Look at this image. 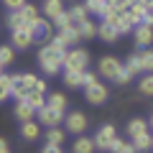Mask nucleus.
<instances>
[{"mask_svg": "<svg viewBox=\"0 0 153 153\" xmlns=\"http://www.w3.org/2000/svg\"><path fill=\"white\" fill-rule=\"evenodd\" d=\"M64 56H66V51L56 49V46L49 41V44H44L41 49H38L36 59H38V66H41L46 74H56L59 69H64Z\"/></svg>", "mask_w": 153, "mask_h": 153, "instance_id": "obj_1", "label": "nucleus"}, {"mask_svg": "<svg viewBox=\"0 0 153 153\" xmlns=\"http://www.w3.org/2000/svg\"><path fill=\"white\" fill-rule=\"evenodd\" d=\"M89 66V51L84 49H69L64 56V71H87Z\"/></svg>", "mask_w": 153, "mask_h": 153, "instance_id": "obj_2", "label": "nucleus"}, {"mask_svg": "<svg viewBox=\"0 0 153 153\" xmlns=\"http://www.w3.org/2000/svg\"><path fill=\"white\" fill-rule=\"evenodd\" d=\"M36 76L33 74H16V87H13V97L16 100H28V94L36 92Z\"/></svg>", "mask_w": 153, "mask_h": 153, "instance_id": "obj_3", "label": "nucleus"}, {"mask_svg": "<svg viewBox=\"0 0 153 153\" xmlns=\"http://www.w3.org/2000/svg\"><path fill=\"white\" fill-rule=\"evenodd\" d=\"M64 120H66L64 110L51 107L49 102H46V107H41V110H38V123H41L44 128H59V123H64Z\"/></svg>", "mask_w": 153, "mask_h": 153, "instance_id": "obj_4", "label": "nucleus"}, {"mask_svg": "<svg viewBox=\"0 0 153 153\" xmlns=\"http://www.w3.org/2000/svg\"><path fill=\"white\" fill-rule=\"evenodd\" d=\"M117 140H120V138H117V130H115V125H102V128L97 130V135H94L97 151H112Z\"/></svg>", "mask_w": 153, "mask_h": 153, "instance_id": "obj_5", "label": "nucleus"}, {"mask_svg": "<svg viewBox=\"0 0 153 153\" xmlns=\"http://www.w3.org/2000/svg\"><path fill=\"white\" fill-rule=\"evenodd\" d=\"M120 69H123V64L117 61V56H102L100 64H97V71L105 79H115V76L120 74Z\"/></svg>", "mask_w": 153, "mask_h": 153, "instance_id": "obj_6", "label": "nucleus"}, {"mask_svg": "<svg viewBox=\"0 0 153 153\" xmlns=\"http://www.w3.org/2000/svg\"><path fill=\"white\" fill-rule=\"evenodd\" d=\"M51 33H54V21H51V18H38V21L33 23V36H36L38 44H49Z\"/></svg>", "mask_w": 153, "mask_h": 153, "instance_id": "obj_7", "label": "nucleus"}, {"mask_svg": "<svg viewBox=\"0 0 153 153\" xmlns=\"http://www.w3.org/2000/svg\"><path fill=\"white\" fill-rule=\"evenodd\" d=\"M64 125H66V130H71L74 135H82V133L87 130L89 120H87V115H84V112H69V115H66V120H64Z\"/></svg>", "mask_w": 153, "mask_h": 153, "instance_id": "obj_8", "label": "nucleus"}, {"mask_svg": "<svg viewBox=\"0 0 153 153\" xmlns=\"http://www.w3.org/2000/svg\"><path fill=\"white\" fill-rule=\"evenodd\" d=\"M107 94H110V89L105 87L102 82H94V84H89V87H84V97H87L89 105H102L105 100H107Z\"/></svg>", "mask_w": 153, "mask_h": 153, "instance_id": "obj_9", "label": "nucleus"}, {"mask_svg": "<svg viewBox=\"0 0 153 153\" xmlns=\"http://www.w3.org/2000/svg\"><path fill=\"white\" fill-rule=\"evenodd\" d=\"M36 36H33V28H18V31H10V44L16 49H28L33 46Z\"/></svg>", "mask_w": 153, "mask_h": 153, "instance_id": "obj_10", "label": "nucleus"}, {"mask_svg": "<svg viewBox=\"0 0 153 153\" xmlns=\"http://www.w3.org/2000/svg\"><path fill=\"white\" fill-rule=\"evenodd\" d=\"M133 38H135V46L148 49V46L153 44V26H148V23H138L135 31H133Z\"/></svg>", "mask_w": 153, "mask_h": 153, "instance_id": "obj_11", "label": "nucleus"}, {"mask_svg": "<svg viewBox=\"0 0 153 153\" xmlns=\"http://www.w3.org/2000/svg\"><path fill=\"white\" fill-rule=\"evenodd\" d=\"M38 110L33 107L28 100H16V105H13V115H16V120L26 123V120H33V115H36Z\"/></svg>", "mask_w": 153, "mask_h": 153, "instance_id": "obj_12", "label": "nucleus"}, {"mask_svg": "<svg viewBox=\"0 0 153 153\" xmlns=\"http://www.w3.org/2000/svg\"><path fill=\"white\" fill-rule=\"evenodd\" d=\"M5 23H8L10 31H18V28H33V23H28L26 18H23L21 10H10V13H8V18H5Z\"/></svg>", "mask_w": 153, "mask_h": 153, "instance_id": "obj_13", "label": "nucleus"}, {"mask_svg": "<svg viewBox=\"0 0 153 153\" xmlns=\"http://www.w3.org/2000/svg\"><path fill=\"white\" fill-rule=\"evenodd\" d=\"M13 87H16V76L5 71V74L0 76V100H3V102L13 97Z\"/></svg>", "mask_w": 153, "mask_h": 153, "instance_id": "obj_14", "label": "nucleus"}, {"mask_svg": "<svg viewBox=\"0 0 153 153\" xmlns=\"http://www.w3.org/2000/svg\"><path fill=\"white\" fill-rule=\"evenodd\" d=\"M41 10H44L46 18H51V21H54L56 16H61V13H64V0H44Z\"/></svg>", "mask_w": 153, "mask_h": 153, "instance_id": "obj_15", "label": "nucleus"}, {"mask_svg": "<svg viewBox=\"0 0 153 153\" xmlns=\"http://www.w3.org/2000/svg\"><path fill=\"white\" fill-rule=\"evenodd\" d=\"M102 41H107V44H112V41H117V36H120V31H117V26H112L110 21H102L100 23V33H97Z\"/></svg>", "mask_w": 153, "mask_h": 153, "instance_id": "obj_16", "label": "nucleus"}, {"mask_svg": "<svg viewBox=\"0 0 153 153\" xmlns=\"http://www.w3.org/2000/svg\"><path fill=\"white\" fill-rule=\"evenodd\" d=\"M94 148H97L94 138H84V135H79V138L74 140V146H71V151H74V153H94Z\"/></svg>", "mask_w": 153, "mask_h": 153, "instance_id": "obj_17", "label": "nucleus"}, {"mask_svg": "<svg viewBox=\"0 0 153 153\" xmlns=\"http://www.w3.org/2000/svg\"><path fill=\"white\" fill-rule=\"evenodd\" d=\"M64 84L69 89H76V87L84 89V71H64Z\"/></svg>", "mask_w": 153, "mask_h": 153, "instance_id": "obj_18", "label": "nucleus"}, {"mask_svg": "<svg viewBox=\"0 0 153 153\" xmlns=\"http://www.w3.org/2000/svg\"><path fill=\"white\" fill-rule=\"evenodd\" d=\"M21 135H23V140L31 143V140H36V138L41 135V128H38L33 120H26V123L21 125Z\"/></svg>", "mask_w": 153, "mask_h": 153, "instance_id": "obj_19", "label": "nucleus"}, {"mask_svg": "<svg viewBox=\"0 0 153 153\" xmlns=\"http://www.w3.org/2000/svg\"><path fill=\"white\" fill-rule=\"evenodd\" d=\"M133 146H135L138 148V153H140V151H151V148H153V135H151V133H138V135H133Z\"/></svg>", "mask_w": 153, "mask_h": 153, "instance_id": "obj_20", "label": "nucleus"}, {"mask_svg": "<svg viewBox=\"0 0 153 153\" xmlns=\"http://www.w3.org/2000/svg\"><path fill=\"white\" fill-rule=\"evenodd\" d=\"M148 13H151V10H148V8L143 5L140 0H138V3H133V5H130L128 16H130V18H133V23L138 26V23H143V21H146V16H148Z\"/></svg>", "mask_w": 153, "mask_h": 153, "instance_id": "obj_21", "label": "nucleus"}, {"mask_svg": "<svg viewBox=\"0 0 153 153\" xmlns=\"http://www.w3.org/2000/svg\"><path fill=\"white\" fill-rule=\"evenodd\" d=\"M115 26H117L120 36H123V33H133V31H135V23H133V18L128 16V13H120L117 21H115Z\"/></svg>", "mask_w": 153, "mask_h": 153, "instance_id": "obj_22", "label": "nucleus"}, {"mask_svg": "<svg viewBox=\"0 0 153 153\" xmlns=\"http://www.w3.org/2000/svg\"><path fill=\"white\" fill-rule=\"evenodd\" d=\"M69 16H71V21H74L76 26H79V23H84V21H87L89 10H87V5L82 3V5H71V8H69Z\"/></svg>", "mask_w": 153, "mask_h": 153, "instance_id": "obj_23", "label": "nucleus"}, {"mask_svg": "<svg viewBox=\"0 0 153 153\" xmlns=\"http://www.w3.org/2000/svg\"><path fill=\"white\" fill-rule=\"evenodd\" d=\"M148 128H151V123L140 120V117H133V120L128 123V133H130V138H133V135H138V133H146Z\"/></svg>", "mask_w": 153, "mask_h": 153, "instance_id": "obj_24", "label": "nucleus"}, {"mask_svg": "<svg viewBox=\"0 0 153 153\" xmlns=\"http://www.w3.org/2000/svg\"><path fill=\"white\" fill-rule=\"evenodd\" d=\"M79 31H82V38H94V36L100 33V26H97L94 21H89V18H87L84 23H79Z\"/></svg>", "mask_w": 153, "mask_h": 153, "instance_id": "obj_25", "label": "nucleus"}, {"mask_svg": "<svg viewBox=\"0 0 153 153\" xmlns=\"http://www.w3.org/2000/svg\"><path fill=\"white\" fill-rule=\"evenodd\" d=\"M21 13H23V18H26L28 23H36L38 18H41V10H38V5H31V3H26V5L21 8Z\"/></svg>", "mask_w": 153, "mask_h": 153, "instance_id": "obj_26", "label": "nucleus"}, {"mask_svg": "<svg viewBox=\"0 0 153 153\" xmlns=\"http://www.w3.org/2000/svg\"><path fill=\"white\" fill-rule=\"evenodd\" d=\"M84 5H87L89 13H97V16H105V10H107L105 0H84Z\"/></svg>", "mask_w": 153, "mask_h": 153, "instance_id": "obj_27", "label": "nucleus"}, {"mask_svg": "<svg viewBox=\"0 0 153 153\" xmlns=\"http://www.w3.org/2000/svg\"><path fill=\"white\" fill-rule=\"evenodd\" d=\"M13 49H16L13 44L0 49V64H3V66H10V64H13V59H16V51H13Z\"/></svg>", "mask_w": 153, "mask_h": 153, "instance_id": "obj_28", "label": "nucleus"}, {"mask_svg": "<svg viewBox=\"0 0 153 153\" xmlns=\"http://www.w3.org/2000/svg\"><path fill=\"white\" fill-rule=\"evenodd\" d=\"M46 143H56V146H61V143H64V130H61V128H49V133H46Z\"/></svg>", "mask_w": 153, "mask_h": 153, "instance_id": "obj_29", "label": "nucleus"}, {"mask_svg": "<svg viewBox=\"0 0 153 153\" xmlns=\"http://www.w3.org/2000/svg\"><path fill=\"white\" fill-rule=\"evenodd\" d=\"M138 89H140L143 94H148V97H153V74H146L138 82Z\"/></svg>", "mask_w": 153, "mask_h": 153, "instance_id": "obj_30", "label": "nucleus"}, {"mask_svg": "<svg viewBox=\"0 0 153 153\" xmlns=\"http://www.w3.org/2000/svg\"><path fill=\"white\" fill-rule=\"evenodd\" d=\"M49 105H51V107H56V110H64L66 107V94H61V92L49 94Z\"/></svg>", "mask_w": 153, "mask_h": 153, "instance_id": "obj_31", "label": "nucleus"}, {"mask_svg": "<svg viewBox=\"0 0 153 153\" xmlns=\"http://www.w3.org/2000/svg\"><path fill=\"white\" fill-rule=\"evenodd\" d=\"M140 64H143V71H153V51L151 49L140 51Z\"/></svg>", "mask_w": 153, "mask_h": 153, "instance_id": "obj_32", "label": "nucleus"}, {"mask_svg": "<svg viewBox=\"0 0 153 153\" xmlns=\"http://www.w3.org/2000/svg\"><path fill=\"white\" fill-rule=\"evenodd\" d=\"M28 102L33 105L36 110H41V107H46V102H49V97H44L41 92H31L28 94Z\"/></svg>", "mask_w": 153, "mask_h": 153, "instance_id": "obj_33", "label": "nucleus"}, {"mask_svg": "<svg viewBox=\"0 0 153 153\" xmlns=\"http://www.w3.org/2000/svg\"><path fill=\"white\" fill-rule=\"evenodd\" d=\"M107 3H110V8L117 10V13H128L130 5H133V0H107Z\"/></svg>", "mask_w": 153, "mask_h": 153, "instance_id": "obj_34", "label": "nucleus"}, {"mask_svg": "<svg viewBox=\"0 0 153 153\" xmlns=\"http://www.w3.org/2000/svg\"><path fill=\"white\" fill-rule=\"evenodd\" d=\"M54 26L59 28V31H61V28H66V26H74V21H71L69 10H64L61 16H56V18H54Z\"/></svg>", "mask_w": 153, "mask_h": 153, "instance_id": "obj_35", "label": "nucleus"}, {"mask_svg": "<svg viewBox=\"0 0 153 153\" xmlns=\"http://www.w3.org/2000/svg\"><path fill=\"white\" fill-rule=\"evenodd\" d=\"M112 153H138V148L133 146V140H130V143L117 140V143H115V148H112Z\"/></svg>", "mask_w": 153, "mask_h": 153, "instance_id": "obj_36", "label": "nucleus"}, {"mask_svg": "<svg viewBox=\"0 0 153 153\" xmlns=\"http://www.w3.org/2000/svg\"><path fill=\"white\" fill-rule=\"evenodd\" d=\"M128 69H130L133 71V74H138V71H143V64H140V54H133L130 56V59H128Z\"/></svg>", "mask_w": 153, "mask_h": 153, "instance_id": "obj_37", "label": "nucleus"}, {"mask_svg": "<svg viewBox=\"0 0 153 153\" xmlns=\"http://www.w3.org/2000/svg\"><path fill=\"white\" fill-rule=\"evenodd\" d=\"M133 76H135V74H133V71L128 69V66H123V69H120V74L115 76L112 82H117V84H128V82H130V79H133Z\"/></svg>", "mask_w": 153, "mask_h": 153, "instance_id": "obj_38", "label": "nucleus"}, {"mask_svg": "<svg viewBox=\"0 0 153 153\" xmlns=\"http://www.w3.org/2000/svg\"><path fill=\"white\" fill-rule=\"evenodd\" d=\"M26 3H28V0H3V5H5L8 10H21Z\"/></svg>", "mask_w": 153, "mask_h": 153, "instance_id": "obj_39", "label": "nucleus"}, {"mask_svg": "<svg viewBox=\"0 0 153 153\" xmlns=\"http://www.w3.org/2000/svg\"><path fill=\"white\" fill-rule=\"evenodd\" d=\"M94 82H100V79H97V74H94V71H84V87H89V84H94Z\"/></svg>", "mask_w": 153, "mask_h": 153, "instance_id": "obj_40", "label": "nucleus"}, {"mask_svg": "<svg viewBox=\"0 0 153 153\" xmlns=\"http://www.w3.org/2000/svg\"><path fill=\"white\" fill-rule=\"evenodd\" d=\"M41 153H61V146H56V143H46V148Z\"/></svg>", "mask_w": 153, "mask_h": 153, "instance_id": "obj_41", "label": "nucleus"}, {"mask_svg": "<svg viewBox=\"0 0 153 153\" xmlns=\"http://www.w3.org/2000/svg\"><path fill=\"white\" fill-rule=\"evenodd\" d=\"M36 92L46 94V82H44V79H38V82H36Z\"/></svg>", "mask_w": 153, "mask_h": 153, "instance_id": "obj_42", "label": "nucleus"}, {"mask_svg": "<svg viewBox=\"0 0 153 153\" xmlns=\"http://www.w3.org/2000/svg\"><path fill=\"white\" fill-rule=\"evenodd\" d=\"M0 151H3V153H10V146H8V140H5V138L0 140Z\"/></svg>", "mask_w": 153, "mask_h": 153, "instance_id": "obj_43", "label": "nucleus"}, {"mask_svg": "<svg viewBox=\"0 0 153 153\" xmlns=\"http://www.w3.org/2000/svg\"><path fill=\"white\" fill-rule=\"evenodd\" d=\"M140 3H143V5L148 8V10H153V0H140Z\"/></svg>", "mask_w": 153, "mask_h": 153, "instance_id": "obj_44", "label": "nucleus"}, {"mask_svg": "<svg viewBox=\"0 0 153 153\" xmlns=\"http://www.w3.org/2000/svg\"><path fill=\"white\" fill-rule=\"evenodd\" d=\"M151 128H153V115H151Z\"/></svg>", "mask_w": 153, "mask_h": 153, "instance_id": "obj_45", "label": "nucleus"}, {"mask_svg": "<svg viewBox=\"0 0 153 153\" xmlns=\"http://www.w3.org/2000/svg\"><path fill=\"white\" fill-rule=\"evenodd\" d=\"M133 3H138V0H133Z\"/></svg>", "mask_w": 153, "mask_h": 153, "instance_id": "obj_46", "label": "nucleus"}, {"mask_svg": "<svg viewBox=\"0 0 153 153\" xmlns=\"http://www.w3.org/2000/svg\"><path fill=\"white\" fill-rule=\"evenodd\" d=\"M105 3H107V0H105Z\"/></svg>", "mask_w": 153, "mask_h": 153, "instance_id": "obj_47", "label": "nucleus"}]
</instances>
